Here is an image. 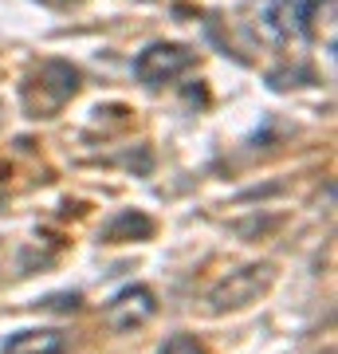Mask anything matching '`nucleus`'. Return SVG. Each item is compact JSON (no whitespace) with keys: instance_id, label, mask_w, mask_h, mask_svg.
Wrapping results in <instances>:
<instances>
[{"instance_id":"nucleus-1","label":"nucleus","mask_w":338,"mask_h":354,"mask_svg":"<svg viewBox=\"0 0 338 354\" xmlns=\"http://www.w3.org/2000/svg\"><path fill=\"white\" fill-rule=\"evenodd\" d=\"M276 283V268L272 264H244L236 272L220 276L209 288V311L213 315H228V311H244L256 299H263Z\"/></svg>"},{"instance_id":"nucleus-2","label":"nucleus","mask_w":338,"mask_h":354,"mask_svg":"<svg viewBox=\"0 0 338 354\" xmlns=\"http://www.w3.org/2000/svg\"><path fill=\"white\" fill-rule=\"evenodd\" d=\"M193 67V51L185 44H150L146 51H138V59H134V79L146 83V87H165V83H173L181 71Z\"/></svg>"},{"instance_id":"nucleus-3","label":"nucleus","mask_w":338,"mask_h":354,"mask_svg":"<svg viewBox=\"0 0 338 354\" xmlns=\"http://www.w3.org/2000/svg\"><path fill=\"white\" fill-rule=\"evenodd\" d=\"M153 311H158L153 291L134 283V288H122L111 304H106V323H111V330H118V335H130V330L146 327L153 319Z\"/></svg>"},{"instance_id":"nucleus-4","label":"nucleus","mask_w":338,"mask_h":354,"mask_svg":"<svg viewBox=\"0 0 338 354\" xmlns=\"http://www.w3.org/2000/svg\"><path fill=\"white\" fill-rule=\"evenodd\" d=\"M28 87H39L48 95L44 99V114H51L55 106H63L79 91V71L71 64H63V59H48V64H39V71L32 75Z\"/></svg>"},{"instance_id":"nucleus-5","label":"nucleus","mask_w":338,"mask_h":354,"mask_svg":"<svg viewBox=\"0 0 338 354\" xmlns=\"http://www.w3.org/2000/svg\"><path fill=\"white\" fill-rule=\"evenodd\" d=\"M319 12V0H272L267 4V24L279 36H307L311 20Z\"/></svg>"},{"instance_id":"nucleus-6","label":"nucleus","mask_w":338,"mask_h":354,"mask_svg":"<svg viewBox=\"0 0 338 354\" xmlns=\"http://www.w3.org/2000/svg\"><path fill=\"white\" fill-rule=\"evenodd\" d=\"M153 216H146L142 209H122L114 213L106 225L99 228V241L102 244H134V241H150L153 236Z\"/></svg>"},{"instance_id":"nucleus-7","label":"nucleus","mask_w":338,"mask_h":354,"mask_svg":"<svg viewBox=\"0 0 338 354\" xmlns=\"http://www.w3.org/2000/svg\"><path fill=\"white\" fill-rule=\"evenodd\" d=\"M63 351H67V339L48 327L16 330V335L4 339V354H63Z\"/></svg>"},{"instance_id":"nucleus-8","label":"nucleus","mask_w":338,"mask_h":354,"mask_svg":"<svg viewBox=\"0 0 338 354\" xmlns=\"http://www.w3.org/2000/svg\"><path fill=\"white\" fill-rule=\"evenodd\" d=\"M158 354H209V346L193 335H173V339H165L158 346Z\"/></svg>"},{"instance_id":"nucleus-9","label":"nucleus","mask_w":338,"mask_h":354,"mask_svg":"<svg viewBox=\"0 0 338 354\" xmlns=\"http://www.w3.org/2000/svg\"><path fill=\"white\" fill-rule=\"evenodd\" d=\"M39 307H48V311H79L83 307V295L79 291H63V295H48Z\"/></svg>"}]
</instances>
